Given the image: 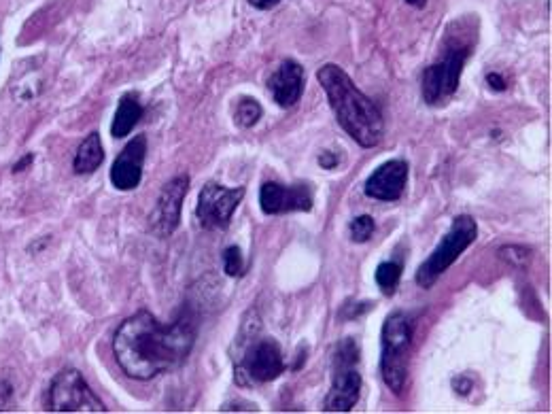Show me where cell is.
Segmentation results:
<instances>
[{
	"instance_id": "6da1fadb",
	"label": "cell",
	"mask_w": 552,
	"mask_h": 414,
	"mask_svg": "<svg viewBox=\"0 0 552 414\" xmlns=\"http://www.w3.org/2000/svg\"><path fill=\"white\" fill-rule=\"evenodd\" d=\"M198 325L192 308H185L170 325L160 323L149 310L128 317L113 336L119 368L134 381H153L181 368L196 344Z\"/></svg>"
},
{
	"instance_id": "5bb4252c",
	"label": "cell",
	"mask_w": 552,
	"mask_h": 414,
	"mask_svg": "<svg viewBox=\"0 0 552 414\" xmlns=\"http://www.w3.org/2000/svg\"><path fill=\"white\" fill-rule=\"evenodd\" d=\"M274 102L283 109L296 107L304 94V68L296 60H283L268 79Z\"/></svg>"
},
{
	"instance_id": "7a4b0ae2",
	"label": "cell",
	"mask_w": 552,
	"mask_h": 414,
	"mask_svg": "<svg viewBox=\"0 0 552 414\" xmlns=\"http://www.w3.org/2000/svg\"><path fill=\"white\" fill-rule=\"evenodd\" d=\"M317 79L336 113L338 124L361 147H376L383 141L385 119L381 109L361 92L353 79L336 64L319 68Z\"/></svg>"
},
{
	"instance_id": "2e32d148",
	"label": "cell",
	"mask_w": 552,
	"mask_h": 414,
	"mask_svg": "<svg viewBox=\"0 0 552 414\" xmlns=\"http://www.w3.org/2000/svg\"><path fill=\"white\" fill-rule=\"evenodd\" d=\"M105 162V147H102L100 134L92 132L85 141L79 145L73 168L77 175H88V172H94L100 168V164Z\"/></svg>"
},
{
	"instance_id": "603a6c76",
	"label": "cell",
	"mask_w": 552,
	"mask_h": 414,
	"mask_svg": "<svg viewBox=\"0 0 552 414\" xmlns=\"http://www.w3.org/2000/svg\"><path fill=\"white\" fill-rule=\"evenodd\" d=\"M487 85H489V88L493 92H506V88H508L506 79L502 75H499V73H489L487 75Z\"/></svg>"
},
{
	"instance_id": "4fadbf2b",
	"label": "cell",
	"mask_w": 552,
	"mask_h": 414,
	"mask_svg": "<svg viewBox=\"0 0 552 414\" xmlns=\"http://www.w3.org/2000/svg\"><path fill=\"white\" fill-rule=\"evenodd\" d=\"M408 183L406 160H389L378 166L366 181V196L383 202H395L404 196Z\"/></svg>"
},
{
	"instance_id": "5b68a950",
	"label": "cell",
	"mask_w": 552,
	"mask_h": 414,
	"mask_svg": "<svg viewBox=\"0 0 552 414\" xmlns=\"http://www.w3.org/2000/svg\"><path fill=\"white\" fill-rule=\"evenodd\" d=\"M476 236H478L476 221L470 215H459L453 221L451 230H448L446 236L440 240V245L434 249V253H431L419 266L417 285L423 289L434 287L440 276L459 260V255L474 243Z\"/></svg>"
},
{
	"instance_id": "8992f818",
	"label": "cell",
	"mask_w": 552,
	"mask_h": 414,
	"mask_svg": "<svg viewBox=\"0 0 552 414\" xmlns=\"http://www.w3.org/2000/svg\"><path fill=\"white\" fill-rule=\"evenodd\" d=\"M285 372V359L274 338L240 340V357L236 364V383L243 387L264 385Z\"/></svg>"
},
{
	"instance_id": "ffe728a7",
	"label": "cell",
	"mask_w": 552,
	"mask_h": 414,
	"mask_svg": "<svg viewBox=\"0 0 552 414\" xmlns=\"http://www.w3.org/2000/svg\"><path fill=\"white\" fill-rule=\"evenodd\" d=\"M499 257L516 268H527L531 262V251L527 247L512 245V247H504L502 251H499Z\"/></svg>"
},
{
	"instance_id": "52a82bcc",
	"label": "cell",
	"mask_w": 552,
	"mask_h": 414,
	"mask_svg": "<svg viewBox=\"0 0 552 414\" xmlns=\"http://www.w3.org/2000/svg\"><path fill=\"white\" fill-rule=\"evenodd\" d=\"M359 344L353 338H344L336 347L334 355V381L325 398L327 412H349L355 408L361 393Z\"/></svg>"
},
{
	"instance_id": "30bf717a",
	"label": "cell",
	"mask_w": 552,
	"mask_h": 414,
	"mask_svg": "<svg viewBox=\"0 0 552 414\" xmlns=\"http://www.w3.org/2000/svg\"><path fill=\"white\" fill-rule=\"evenodd\" d=\"M187 192H189V177L187 175H179L164 185L158 202H155V209L149 217V226L155 236L168 238L179 228L181 209H183V200H185Z\"/></svg>"
},
{
	"instance_id": "e0dca14e",
	"label": "cell",
	"mask_w": 552,
	"mask_h": 414,
	"mask_svg": "<svg viewBox=\"0 0 552 414\" xmlns=\"http://www.w3.org/2000/svg\"><path fill=\"white\" fill-rule=\"evenodd\" d=\"M374 279H376V285L383 289L385 296H393L395 289H398V285H400V279H402V264H398V262L378 264V268L374 272Z\"/></svg>"
},
{
	"instance_id": "44dd1931",
	"label": "cell",
	"mask_w": 552,
	"mask_h": 414,
	"mask_svg": "<svg viewBox=\"0 0 552 414\" xmlns=\"http://www.w3.org/2000/svg\"><path fill=\"white\" fill-rule=\"evenodd\" d=\"M243 253L238 247H228L223 251V270L228 276H240L243 274Z\"/></svg>"
},
{
	"instance_id": "d6986e66",
	"label": "cell",
	"mask_w": 552,
	"mask_h": 414,
	"mask_svg": "<svg viewBox=\"0 0 552 414\" xmlns=\"http://www.w3.org/2000/svg\"><path fill=\"white\" fill-rule=\"evenodd\" d=\"M374 228H376L374 219L370 215H361V217L353 219L349 230H351V238L355 240V243H368L374 234Z\"/></svg>"
},
{
	"instance_id": "9a60e30c",
	"label": "cell",
	"mask_w": 552,
	"mask_h": 414,
	"mask_svg": "<svg viewBox=\"0 0 552 414\" xmlns=\"http://www.w3.org/2000/svg\"><path fill=\"white\" fill-rule=\"evenodd\" d=\"M143 117V105L138 102V96L136 94H124L122 100H119V107L115 111V119L111 124V134L115 138H124L128 136L136 124L141 122Z\"/></svg>"
},
{
	"instance_id": "4316f807",
	"label": "cell",
	"mask_w": 552,
	"mask_h": 414,
	"mask_svg": "<svg viewBox=\"0 0 552 414\" xmlns=\"http://www.w3.org/2000/svg\"><path fill=\"white\" fill-rule=\"evenodd\" d=\"M34 162V153H26L24 155V158L20 160V162H17L15 166H13V172H22V170H26L30 164Z\"/></svg>"
},
{
	"instance_id": "7402d4cb",
	"label": "cell",
	"mask_w": 552,
	"mask_h": 414,
	"mask_svg": "<svg viewBox=\"0 0 552 414\" xmlns=\"http://www.w3.org/2000/svg\"><path fill=\"white\" fill-rule=\"evenodd\" d=\"M11 402H13V387H11V383L0 381V412L9 410Z\"/></svg>"
},
{
	"instance_id": "484cf974",
	"label": "cell",
	"mask_w": 552,
	"mask_h": 414,
	"mask_svg": "<svg viewBox=\"0 0 552 414\" xmlns=\"http://www.w3.org/2000/svg\"><path fill=\"white\" fill-rule=\"evenodd\" d=\"M279 3H281V0H249V5H251V7L262 9V11L272 9V7H276Z\"/></svg>"
},
{
	"instance_id": "83f0119b",
	"label": "cell",
	"mask_w": 552,
	"mask_h": 414,
	"mask_svg": "<svg viewBox=\"0 0 552 414\" xmlns=\"http://www.w3.org/2000/svg\"><path fill=\"white\" fill-rule=\"evenodd\" d=\"M406 3L412 5V7H419V9H421V7L427 5V0H406Z\"/></svg>"
},
{
	"instance_id": "3957f363",
	"label": "cell",
	"mask_w": 552,
	"mask_h": 414,
	"mask_svg": "<svg viewBox=\"0 0 552 414\" xmlns=\"http://www.w3.org/2000/svg\"><path fill=\"white\" fill-rule=\"evenodd\" d=\"M478 43V17L463 15L446 26L438 58L421 77V94L429 107L444 105L459 90L465 62L474 54Z\"/></svg>"
},
{
	"instance_id": "9c48e42d",
	"label": "cell",
	"mask_w": 552,
	"mask_h": 414,
	"mask_svg": "<svg viewBox=\"0 0 552 414\" xmlns=\"http://www.w3.org/2000/svg\"><path fill=\"white\" fill-rule=\"evenodd\" d=\"M245 198V187H223L219 183H206L198 198V221L204 230H226L238 204Z\"/></svg>"
},
{
	"instance_id": "ac0fdd59",
	"label": "cell",
	"mask_w": 552,
	"mask_h": 414,
	"mask_svg": "<svg viewBox=\"0 0 552 414\" xmlns=\"http://www.w3.org/2000/svg\"><path fill=\"white\" fill-rule=\"evenodd\" d=\"M262 115H264V109L255 98H240L234 113V122L240 128H253L257 122H260Z\"/></svg>"
},
{
	"instance_id": "8fae6325",
	"label": "cell",
	"mask_w": 552,
	"mask_h": 414,
	"mask_svg": "<svg viewBox=\"0 0 552 414\" xmlns=\"http://www.w3.org/2000/svg\"><path fill=\"white\" fill-rule=\"evenodd\" d=\"M260 206L266 215L310 213L313 211V192L308 185H283L268 181L260 189Z\"/></svg>"
},
{
	"instance_id": "d4e9b609",
	"label": "cell",
	"mask_w": 552,
	"mask_h": 414,
	"mask_svg": "<svg viewBox=\"0 0 552 414\" xmlns=\"http://www.w3.org/2000/svg\"><path fill=\"white\" fill-rule=\"evenodd\" d=\"M453 387H455L457 393L468 395L472 391V381H470V378H465V376H459V378H455V381H453Z\"/></svg>"
},
{
	"instance_id": "277c9868",
	"label": "cell",
	"mask_w": 552,
	"mask_h": 414,
	"mask_svg": "<svg viewBox=\"0 0 552 414\" xmlns=\"http://www.w3.org/2000/svg\"><path fill=\"white\" fill-rule=\"evenodd\" d=\"M414 336V321L404 310H395L381 332V374L385 385L400 395L408 378V347Z\"/></svg>"
},
{
	"instance_id": "ba28073f",
	"label": "cell",
	"mask_w": 552,
	"mask_h": 414,
	"mask_svg": "<svg viewBox=\"0 0 552 414\" xmlns=\"http://www.w3.org/2000/svg\"><path fill=\"white\" fill-rule=\"evenodd\" d=\"M47 410L51 412H107L105 402L85 383L79 370H62L49 385Z\"/></svg>"
},
{
	"instance_id": "cb8c5ba5",
	"label": "cell",
	"mask_w": 552,
	"mask_h": 414,
	"mask_svg": "<svg viewBox=\"0 0 552 414\" xmlns=\"http://www.w3.org/2000/svg\"><path fill=\"white\" fill-rule=\"evenodd\" d=\"M338 155L332 151H323L319 155V166H323V170H334L338 166Z\"/></svg>"
},
{
	"instance_id": "7c38bea8",
	"label": "cell",
	"mask_w": 552,
	"mask_h": 414,
	"mask_svg": "<svg viewBox=\"0 0 552 414\" xmlns=\"http://www.w3.org/2000/svg\"><path fill=\"white\" fill-rule=\"evenodd\" d=\"M147 155V136L138 134L117 155L111 168V183L122 189V192H132L143 181V164Z\"/></svg>"
}]
</instances>
